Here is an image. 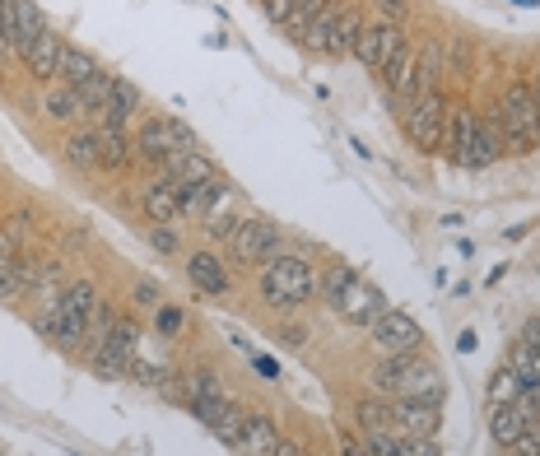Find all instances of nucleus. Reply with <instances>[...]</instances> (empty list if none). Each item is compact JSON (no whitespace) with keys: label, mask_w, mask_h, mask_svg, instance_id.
<instances>
[{"label":"nucleus","mask_w":540,"mask_h":456,"mask_svg":"<svg viewBox=\"0 0 540 456\" xmlns=\"http://www.w3.org/2000/svg\"><path fill=\"white\" fill-rule=\"evenodd\" d=\"M19 242H24V219H14V224H0V266L19 261Z\"/></svg>","instance_id":"38"},{"label":"nucleus","mask_w":540,"mask_h":456,"mask_svg":"<svg viewBox=\"0 0 540 456\" xmlns=\"http://www.w3.org/2000/svg\"><path fill=\"white\" fill-rule=\"evenodd\" d=\"M280 443V429L270 415H243V433H238V452L243 456H270Z\"/></svg>","instance_id":"20"},{"label":"nucleus","mask_w":540,"mask_h":456,"mask_svg":"<svg viewBox=\"0 0 540 456\" xmlns=\"http://www.w3.org/2000/svg\"><path fill=\"white\" fill-rule=\"evenodd\" d=\"M98 75V61L84 47H70L66 42V52H61V66H56V84H70V89H80L84 80H94Z\"/></svg>","instance_id":"23"},{"label":"nucleus","mask_w":540,"mask_h":456,"mask_svg":"<svg viewBox=\"0 0 540 456\" xmlns=\"http://www.w3.org/2000/svg\"><path fill=\"white\" fill-rule=\"evenodd\" d=\"M340 5L331 0L322 14H312V24H308V33H303V42L298 47H308V52H326V42H331V28H336V19H340Z\"/></svg>","instance_id":"31"},{"label":"nucleus","mask_w":540,"mask_h":456,"mask_svg":"<svg viewBox=\"0 0 540 456\" xmlns=\"http://www.w3.org/2000/svg\"><path fill=\"white\" fill-rule=\"evenodd\" d=\"M42 112H47L52 121H75V117H84L80 94H75L70 84H52V89H47V98H42Z\"/></svg>","instance_id":"28"},{"label":"nucleus","mask_w":540,"mask_h":456,"mask_svg":"<svg viewBox=\"0 0 540 456\" xmlns=\"http://www.w3.org/2000/svg\"><path fill=\"white\" fill-rule=\"evenodd\" d=\"M359 33H364V19H359V10H345L336 19V28H331L326 56H354V47H359Z\"/></svg>","instance_id":"25"},{"label":"nucleus","mask_w":540,"mask_h":456,"mask_svg":"<svg viewBox=\"0 0 540 456\" xmlns=\"http://www.w3.org/2000/svg\"><path fill=\"white\" fill-rule=\"evenodd\" d=\"M112 84H117V75H108V70H98L94 80H84L80 89H75V94H80V108L103 117V108H108V98H112Z\"/></svg>","instance_id":"29"},{"label":"nucleus","mask_w":540,"mask_h":456,"mask_svg":"<svg viewBox=\"0 0 540 456\" xmlns=\"http://www.w3.org/2000/svg\"><path fill=\"white\" fill-rule=\"evenodd\" d=\"M499 149H503L499 131H494V126H489V121L480 117V126H475V149H471V168H489V163L499 159Z\"/></svg>","instance_id":"32"},{"label":"nucleus","mask_w":540,"mask_h":456,"mask_svg":"<svg viewBox=\"0 0 540 456\" xmlns=\"http://www.w3.org/2000/svg\"><path fill=\"white\" fill-rule=\"evenodd\" d=\"M354 280H359V275H354V266H331V270H326V280L317 284V294H322L326 308L336 312V303L345 298V289H350Z\"/></svg>","instance_id":"33"},{"label":"nucleus","mask_w":540,"mask_h":456,"mask_svg":"<svg viewBox=\"0 0 540 456\" xmlns=\"http://www.w3.org/2000/svg\"><path fill=\"white\" fill-rule=\"evenodd\" d=\"M94 345H108V349H117L122 359H131L135 363V345H140V331H135V322H126V317H117L112 322V331L103 340H94Z\"/></svg>","instance_id":"34"},{"label":"nucleus","mask_w":540,"mask_h":456,"mask_svg":"<svg viewBox=\"0 0 540 456\" xmlns=\"http://www.w3.org/2000/svg\"><path fill=\"white\" fill-rule=\"evenodd\" d=\"M401 47H405L401 24H387V19H378L373 28H364V33H359V47H354V56H359V61H364L373 75H382V70H387L396 56H401Z\"/></svg>","instance_id":"6"},{"label":"nucleus","mask_w":540,"mask_h":456,"mask_svg":"<svg viewBox=\"0 0 540 456\" xmlns=\"http://www.w3.org/2000/svg\"><path fill=\"white\" fill-rule=\"evenodd\" d=\"M336 312H340V317H345L350 326H364V331H368V326H373L382 312H387V294H382L378 284L354 280L350 289H345V298L336 303Z\"/></svg>","instance_id":"8"},{"label":"nucleus","mask_w":540,"mask_h":456,"mask_svg":"<svg viewBox=\"0 0 540 456\" xmlns=\"http://www.w3.org/2000/svg\"><path fill=\"white\" fill-rule=\"evenodd\" d=\"M508 456H527V452H508Z\"/></svg>","instance_id":"53"},{"label":"nucleus","mask_w":540,"mask_h":456,"mask_svg":"<svg viewBox=\"0 0 540 456\" xmlns=\"http://www.w3.org/2000/svg\"><path fill=\"white\" fill-rule=\"evenodd\" d=\"M140 210L149 215V224H173L182 210H177V182L173 177H159L140 191Z\"/></svg>","instance_id":"15"},{"label":"nucleus","mask_w":540,"mask_h":456,"mask_svg":"<svg viewBox=\"0 0 540 456\" xmlns=\"http://www.w3.org/2000/svg\"><path fill=\"white\" fill-rule=\"evenodd\" d=\"M135 303H145V308H154V312H159V308H163V298H159V284L140 280V284H135Z\"/></svg>","instance_id":"44"},{"label":"nucleus","mask_w":540,"mask_h":456,"mask_svg":"<svg viewBox=\"0 0 540 456\" xmlns=\"http://www.w3.org/2000/svg\"><path fill=\"white\" fill-rule=\"evenodd\" d=\"M177 326H182V312H177V308H159V331H163V336H177Z\"/></svg>","instance_id":"45"},{"label":"nucleus","mask_w":540,"mask_h":456,"mask_svg":"<svg viewBox=\"0 0 540 456\" xmlns=\"http://www.w3.org/2000/svg\"><path fill=\"white\" fill-rule=\"evenodd\" d=\"M191 415L201 419V424L215 433L219 443L238 447V433H243V415H238V405H233V401H201V405H191Z\"/></svg>","instance_id":"10"},{"label":"nucleus","mask_w":540,"mask_h":456,"mask_svg":"<svg viewBox=\"0 0 540 456\" xmlns=\"http://www.w3.org/2000/svg\"><path fill=\"white\" fill-rule=\"evenodd\" d=\"M47 28V19H42V5L38 0H14V24H10V47L19 56L38 42V33Z\"/></svg>","instance_id":"19"},{"label":"nucleus","mask_w":540,"mask_h":456,"mask_svg":"<svg viewBox=\"0 0 540 456\" xmlns=\"http://www.w3.org/2000/svg\"><path fill=\"white\" fill-rule=\"evenodd\" d=\"M457 349H461V354H471V349H475V331H461V336H457Z\"/></svg>","instance_id":"51"},{"label":"nucleus","mask_w":540,"mask_h":456,"mask_svg":"<svg viewBox=\"0 0 540 456\" xmlns=\"http://www.w3.org/2000/svg\"><path fill=\"white\" fill-rule=\"evenodd\" d=\"M517 396H522L517 373H513V368H499L494 382H489V410H494V405H517Z\"/></svg>","instance_id":"36"},{"label":"nucleus","mask_w":540,"mask_h":456,"mask_svg":"<svg viewBox=\"0 0 540 456\" xmlns=\"http://www.w3.org/2000/svg\"><path fill=\"white\" fill-rule=\"evenodd\" d=\"M522 340H527L531 349H540V322H527V326H522Z\"/></svg>","instance_id":"48"},{"label":"nucleus","mask_w":540,"mask_h":456,"mask_svg":"<svg viewBox=\"0 0 540 456\" xmlns=\"http://www.w3.org/2000/svg\"><path fill=\"white\" fill-rule=\"evenodd\" d=\"M531 89H536V103H540V75H536V84H531Z\"/></svg>","instance_id":"52"},{"label":"nucleus","mask_w":540,"mask_h":456,"mask_svg":"<svg viewBox=\"0 0 540 456\" xmlns=\"http://www.w3.org/2000/svg\"><path fill=\"white\" fill-rule=\"evenodd\" d=\"M201 224H205V233H210V238H224V242L238 233V224H243V219L233 215V187H229V182H215V191H210V205H205Z\"/></svg>","instance_id":"11"},{"label":"nucleus","mask_w":540,"mask_h":456,"mask_svg":"<svg viewBox=\"0 0 540 456\" xmlns=\"http://www.w3.org/2000/svg\"><path fill=\"white\" fill-rule=\"evenodd\" d=\"M475 126H480V117H475L471 108H457V112H447V159L457 163V168H471Z\"/></svg>","instance_id":"13"},{"label":"nucleus","mask_w":540,"mask_h":456,"mask_svg":"<svg viewBox=\"0 0 540 456\" xmlns=\"http://www.w3.org/2000/svg\"><path fill=\"white\" fill-rule=\"evenodd\" d=\"M61 308H66V317L70 322H80L84 331H89V322H94V308H98V289L89 280H80V284H70L66 294H61Z\"/></svg>","instance_id":"24"},{"label":"nucleus","mask_w":540,"mask_h":456,"mask_svg":"<svg viewBox=\"0 0 540 456\" xmlns=\"http://www.w3.org/2000/svg\"><path fill=\"white\" fill-rule=\"evenodd\" d=\"M135 108H140V89H135L131 80H122V75H117V84H112V98H108V108H103V117H98V126L126 131V121L135 117Z\"/></svg>","instance_id":"22"},{"label":"nucleus","mask_w":540,"mask_h":456,"mask_svg":"<svg viewBox=\"0 0 540 456\" xmlns=\"http://www.w3.org/2000/svg\"><path fill=\"white\" fill-rule=\"evenodd\" d=\"M270 456H308V452H303V447H298V443H284V438H280V443H275V452H270Z\"/></svg>","instance_id":"49"},{"label":"nucleus","mask_w":540,"mask_h":456,"mask_svg":"<svg viewBox=\"0 0 540 456\" xmlns=\"http://www.w3.org/2000/svg\"><path fill=\"white\" fill-rule=\"evenodd\" d=\"M187 275H191V284L201 289V294H229V266L219 261L215 252H196L187 261Z\"/></svg>","instance_id":"18"},{"label":"nucleus","mask_w":540,"mask_h":456,"mask_svg":"<svg viewBox=\"0 0 540 456\" xmlns=\"http://www.w3.org/2000/svg\"><path fill=\"white\" fill-rule=\"evenodd\" d=\"M135 154L149 163H168V154H177L173 145V131H168V117H149L145 126H140V135H135Z\"/></svg>","instance_id":"16"},{"label":"nucleus","mask_w":540,"mask_h":456,"mask_svg":"<svg viewBox=\"0 0 540 456\" xmlns=\"http://www.w3.org/2000/svg\"><path fill=\"white\" fill-rule=\"evenodd\" d=\"M326 5H331V0H298L294 10H298V14H308V19H312V14H322Z\"/></svg>","instance_id":"47"},{"label":"nucleus","mask_w":540,"mask_h":456,"mask_svg":"<svg viewBox=\"0 0 540 456\" xmlns=\"http://www.w3.org/2000/svg\"><path fill=\"white\" fill-rule=\"evenodd\" d=\"M187 396H191V405H201V401H229V391H224V382H219L215 373H191L187 377Z\"/></svg>","instance_id":"35"},{"label":"nucleus","mask_w":540,"mask_h":456,"mask_svg":"<svg viewBox=\"0 0 540 456\" xmlns=\"http://www.w3.org/2000/svg\"><path fill=\"white\" fill-rule=\"evenodd\" d=\"M66 159L75 163V168H84V173L103 168V163H98V131H75V135H66Z\"/></svg>","instance_id":"30"},{"label":"nucleus","mask_w":540,"mask_h":456,"mask_svg":"<svg viewBox=\"0 0 540 456\" xmlns=\"http://www.w3.org/2000/svg\"><path fill=\"white\" fill-rule=\"evenodd\" d=\"M499 121H503V135H508L517 149H531L540 140V103H536L531 80H513V84H508L503 108H499Z\"/></svg>","instance_id":"3"},{"label":"nucleus","mask_w":540,"mask_h":456,"mask_svg":"<svg viewBox=\"0 0 540 456\" xmlns=\"http://www.w3.org/2000/svg\"><path fill=\"white\" fill-rule=\"evenodd\" d=\"M19 294H24V270H19V261H10V266H0V298L10 303Z\"/></svg>","instance_id":"39"},{"label":"nucleus","mask_w":540,"mask_h":456,"mask_svg":"<svg viewBox=\"0 0 540 456\" xmlns=\"http://www.w3.org/2000/svg\"><path fill=\"white\" fill-rule=\"evenodd\" d=\"M61 52H66V42H61V33H52V28H42L38 42L24 52V66L33 80H56V66H61Z\"/></svg>","instance_id":"14"},{"label":"nucleus","mask_w":540,"mask_h":456,"mask_svg":"<svg viewBox=\"0 0 540 456\" xmlns=\"http://www.w3.org/2000/svg\"><path fill=\"white\" fill-rule=\"evenodd\" d=\"M294 5H298V0H261V14H266L275 28H284V19L294 14Z\"/></svg>","instance_id":"42"},{"label":"nucleus","mask_w":540,"mask_h":456,"mask_svg":"<svg viewBox=\"0 0 540 456\" xmlns=\"http://www.w3.org/2000/svg\"><path fill=\"white\" fill-rule=\"evenodd\" d=\"M522 433H527V415H522L517 405H494V410H489V438H494V447L513 452V447L522 443Z\"/></svg>","instance_id":"21"},{"label":"nucleus","mask_w":540,"mask_h":456,"mask_svg":"<svg viewBox=\"0 0 540 456\" xmlns=\"http://www.w3.org/2000/svg\"><path fill=\"white\" fill-rule=\"evenodd\" d=\"M382 80H387V98H392L396 108H405L415 98V47L410 42L401 47V56H396L392 66L382 70Z\"/></svg>","instance_id":"17"},{"label":"nucleus","mask_w":540,"mask_h":456,"mask_svg":"<svg viewBox=\"0 0 540 456\" xmlns=\"http://www.w3.org/2000/svg\"><path fill=\"white\" fill-rule=\"evenodd\" d=\"M368 387L378 396H392V401H433L443 405V373L433 368L424 354H396V359H382L368 377Z\"/></svg>","instance_id":"1"},{"label":"nucleus","mask_w":540,"mask_h":456,"mask_svg":"<svg viewBox=\"0 0 540 456\" xmlns=\"http://www.w3.org/2000/svg\"><path fill=\"white\" fill-rule=\"evenodd\" d=\"M340 456H368V447H364V443H350V438H345V443H340Z\"/></svg>","instance_id":"50"},{"label":"nucleus","mask_w":540,"mask_h":456,"mask_svg":"<svg viewBox=\"0 0 540 456\" xmlns=\"http://www.w3.org/2000/svg\"><path fill=\"white\" fill-rule=\"evenodd\" d=\"M33 326H38V336L56 340L61 349H75L80 340H89V331H84L80 322H70V317H66L61 298H52V303H47V312H38V317H33Z\"/></svg>","instance_id":"12"},{"label":"nucleus","mask_w":540,"mask_h":456,"mask_svg":"<svg viewBox=\"0 0 540 456\" xmlns=\"http://www.w3.org/2000/svg\"><path fill=\"white\" fill-rule=\"evenodd\" d=\"M261 294L280 308H298L317 294V270H312L308 256L298 252H284V256H270L266 270H261Z\"/></svg>","instance_id":"2"},{"label":"nucleus","mask_w":540,"mask_h":456,"mask_svg":"<svg viewBox=\"0 0 540 456\" xmlns=\"http://www.w3.org/2000/svg\"><path fill=\"white\" fill-rule=\"evenodd\" d=\"M229 247H233V256H238L243 266H257V261H270V256H275V247H280V228L270 224V219L252 215V219L238 224V233L229 238Z\"/></svg>","instance_id":"7"},{"label":"nucleus","mask_w":540,"mask_h":456,"mask_svg":"<svg viewBox=\"0 0 540 456\" xmlns=\"http://www.w3.org/2000/svg\"><path fill=\"white\" fill-rule=\"evenodd\" d=\"M149 247H154V252H163V256L177 252V233L168 224H154V228H149Z\"/></svg>","instance_id":"41"},{"label":"nucleus","mask_w":540,"mask_h":456,"mask_svg":"<svg viewBox=\"0 0 540 456\" xmlns=\"http://www.w3.org/2000/svg\"><path fill=\"white\" fill-rule=\"evenodd\" d=\"M368 331H373V349H378L382 359L415 354V349L424 345V331H419V322L410 317V312H401V308H387L378 322L368 326Z\"/></svg>","instance_id":"5"},{"label":"nucleus","mask_w":540,"mask_h":456,"mask_svg":"<svg viewBox=\"0 0 540 456\" xmlns=\"http://www.w3.org/2000/svg\"><path fill=\"white\" fill-rule=\"evenodd\" d=\"M210 191H215V182H210V187H177V210L201 219L205 205H210Z\"/></svg>","instance_id":"37"},{"label":"nucleus","mask_w":540,"mask_h":456,"mask_svg":"<svg viewBox=\"0 0 540 456\" xmlns=\"http://www.w3.org/2000/svg\"><path fill=\"white\" fill-rule=\"evenodd\" d=\"M443 80V42H424V52L415 56V94L438 89Z\"/></svg>","instance_id":"27"},{"label":"nucleus","mask_w":540,"mask_h":456,"mask_svg":"<svg viewBox=\"0 0 540 456\" xmlns=\"http://www.w3.org/2000/svg\"><path fill=\"white\" fill-rule=\"evenodd\" d=\"M252 368H257V373H266L270 382L280 377V363H275V359H266V354H252Z\"/></svg>","instance_id":"46"},{"label":"nucleus","mask_w":540,"mask_h":456,"mask_svg":"<svg viewBox=\"0 0 540 456\" xmlns=\"http://www.w3.org/2000/svg\"><path fill=\"white\" fill-rule=\"evenodd\" d=\"M373 5H378V14L387 19V24H405V14H410L405 0H373Z\"/></svg>","instance_id":"43"},{"label":"nucleus","mask_w":540,"mask_h":456,"mask_svg":"<svg viewBox=\"0 0 540 456\" xmlns=\"http://www.w3.org/2000/svg\"><path fill=\"white\" fill-rule=\"evenodd\" d=\"M405 131H410V140H415L424 154H433V149L443 145V131H447L443 89H424V94H415L405 103Z\"/></svg>","instance_id":"4"},{"label":"nucleus","mask_w":540,"mask_h":456,"mask_svg":"<svg viewBox=\"0 0 540 456\" xmlns=\"http://www.w3.org/2000/svg\"><path fill=\"white\" fill-rule=\"evenodd\" d=\"M438 405L433 401H392V429L401 438H438Z\"/></svg>","instance_id":"9"},{"label":"nucleus","mask_w":540,"mask_h":456,"mask_svg":"<svg viewBox=\"0 0 540 456\" xmlns=\"http://www.w3.org/2000/svg\"><path fill=\"white\" fill-rule=\"evenodd\" d=\"M401 456H443L438 438H401Z\"/></svg>","instance_id":"40"},{"label":"nucleus","mask_w":540,"mask_h":456,"mask_svg":"<svg viewBox=\"0 0 540 456\" xmlns=\"http://www.w3.org/2000/svg\"><path fill=\"white\" fill-rule=\"evenodd\" d=\"M98 163L103 168H126L131 163V135L112 131V126H98Z\"/></svg>","instance_id":"26"}]
</instances>
